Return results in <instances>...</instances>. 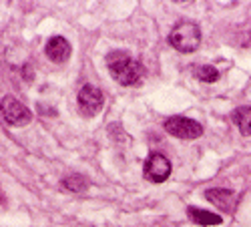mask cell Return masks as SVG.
Wrapping results in <instances>:
<instances>
[{
	"label": "cell",
	"mask_w": 251,
	"mask_h": 227,
	"mask_svg": "<svg viewBox=\"0 0 251 227\" xmlns=\"http://www.w3.org/2000/svg\"><path fill=\"white\" fill-rule=\"evenodd\" d=\"M205 197L211 201L215 207L227 211V213H233L235 211V203H237V197L233 191L229 189H207Z\"/></svg>",
	"instance_id": "cell-8"
},
{
	"label": "cell",
	"mask_w": 251,
	"mask_h": 227,
	"mask_svg": "<svg viewBox=\"0 0 251 227\" xmlns=\"http://www.w3.org/2000/svg\"><path fill=\"white\" fill-rule=\"evenodd\" d=\"M71 45H69V40L67 38H62V36H52L47 47H45V52L47 56L52 60V63H65V60H69L71 56Z\"/></svg>",
	"instance_id": "cell-7"
},
{
	"label": "cell",
	"mask_w": 251,
	"mask_h": 227,
	"mask_svg": "<svg viewBox=\"0 0 251 227\" xmlns=\"http://www.w3.org/2000/svg\"><path fill=\"white\" fill-rule=\"evenodd\" d=\"M62 187H67L69 191H75V193H82V191H87L89 183H87V179H85V177H80V175H73V177L62 179Z\"/></svg>",
	"instance_id": "cell-12"
},
{
	"label": "cell",
	"mask_w": 251,
	"mask_h": 227,
	"mask_svg": "<svg viewBox=\"0 0 251 227\" xmlns=\"http://www.w3.org/2000/svg\"><path fill=\"white\" fill-rule=\"evenodd\" d=\"M0 119L10 127H23V125H26V123H30L32 115L23 102L8 95V97H4L2 101H0Z\"/></svg>",
	"instance_id": "cell-3"
},
{
	"label": "cell",
	"mask_w": 251,
	"mask_h": 227,
	"mask_svg": "<svg viewBox=\"0 0 251 227\" xmlns=\"http://www.w3.org/2000/svg\"><path fill=\"white\" fill-rule=\"evenodd\" d=\"M171 175V161L161 153H153L145 163V179L151 183H163Z\"/></svg>",
	"instance_id": "cell-6"
},
{
	"label": "cell",
	"mask_w": 251,
	"mask_h": 227,
	"mask_svg": "<svg viewBox=\"0 0 251 227\" xmlns=\"http://www.w3.org/2000/svg\"><path fill=\"white\" fill-rule=\"evenodd\" d=\"M187 215L189 219L195 223V225H201V227H209V225H219L223 219L221 215L213 213V211H205V209H199V207H187Z\"/></svg>",
	"instance_id": "cell-9"
},
{
	"label": "cell",
	"mask_w": 251,
	"mask_h": 227,
	"mask_svg": "<svg viewBox=\"0 0 251 227\" xmlns=\"http://www.w3.org/2000/svg\"><path fill=\"white\" fill-rule=\"evenodd\" d=\"M169 43L179 52H195L201 45V30L195 23L181 20L177 23L169 34Z\"/></svg>",
	"instance_id": "cell-2"
},
{
	"label": "cell",
	"mask_w": 251,
	"mask_h": 227,
	"mask_svg": "<svg viewBox=\"0 0 251 227\" xmlns=\"http://www.w3.org/2000/svg\"><path fill=\"white\" fill-rule=\"evenodd\" d=\"M165 131L177 137V139H197L203 135V125L193 119H187V117H171L163 123Z\"/></svg>",
	"instance_id": "cell-4"
},
{
	"label": "cell",
	"mask_w": 251,
	"mask_h": 227,
	"mask_svg": "<svg viewBox=\"0 0 251 227\" xmlns=\"http://www.w3.org/2000/svg\"><path fill=\"white\" fill-rule=\"evenodd\" d=\"M107 67L111 76L123 87H131L143 78L145 71L139 60H135L129 52L125 50H113L107 54Z\"/></svg>",
	"instance_id": "cell-1"
},
{
	"label": "cell",
	"mask_w": 251,
	"mask_h": 227,
	"mask_svg": "<svg viewBox=\"0 0 251 227\" xmlns=\"http://www.w3.org/2000/svg\"><path fill=\"white\" fill-rule=\"evenodd\" d=\"M76 102H78L80 113L85 115V117H95V115L102 109L104 97H102L100 89H97L95 85H85V87L78 91Z\"/></svg>",
	"instance_id": "cell-5"
},
{
	"label": "cell",
	"mask_w": 251,
	"mask_h": 227,
	"mask_svg": "<svg viewBox=\"0 0 251 227\" xmlns=\"http://www.w3.org/2000/svg\"><path fill=\"white\" fill-rule=\"evenodd\" d=\"M233 123L243 135H251V107H239L233 111Z\"/></svg>",
	"instance_id": "cell-10"
},
{
	"label": "cell",
	"mask_w": 251,
	"mask_h": 227,
	"mask_svg": "<svg viewBox=\"0 0 251 227\" xmlns=\"http://www.w3.org/2000/svg\"><path fill=\"white\" fill-rule=\"evenodd\" d=\"M193 73L203 82H215L219 78V71L215 67H211V65H195Z\"/></svg>",
	"instance_id": "cell-11"
}]
</instances>
